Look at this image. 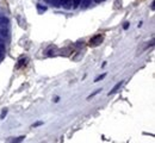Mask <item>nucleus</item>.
<instances>
[{
    "mask_svg": "<svg viewBox=\"0 0 155 143\" xmlns=\"http://www.w3.org/2000/svg\"><path fill=\"white\" fill-rule=\"evenodd\" d=\"M103 40H104V37H103L102 35H97V36L93 37V38H91L89 43H91V45H99V44L103 42Z\"/></svg>",
    "mask_w": 155,
    "mask_h": 143,
    "instance_id": "nucleus-1",
    "label": "nucleus"
},
{
    "mask_svg": "<svg viewBox=\"0 0 155 143\" xmlns=\"http://www.w3.org/2000/svg\"><path fill=\"white\" fill-rule=\"evenodd\" d=\"M61 7H63L65 10H73V0H62Z\"/></svg>",
    "mask_w": 155,
    "mask_h": 143,
    "instance_id": "nucleus-2",
    "label": "nucleus"
},
{
    "mask_svg": "<svg viewBox=\"0 0 155 143\" xmlns=\"http://www.w3.org/2000/svg\"><path fill=\"white\" fill-rule=\"evenodd\" d=\"M25 139V136H19V137H13V138H9L7 143H22Z\"/></svg>",
    "mask_w": 155,
    "mask_h": 143,
    "instance_id": "nucleus-3",
    "label": "nucleus"
},
{
    "mask_svg": "<svg viewBox=\"0 0 155 143\" xmlns=\"http://www.w3.org/2000/svg\"><path fill=\"white\" fill-rule=\"evenodd\" d=\"M9 25V18L5 16H0V27Z\"/></svg>",
    "mask_w": 155,
    "mask_h": 143,
    "instance_id": "nucleus-4",
    "label": "nucleus"
},
{
    "mask_svg": "<svg viewBox=\"0 0 155 143\" xmlns=\"http://www.w3.org/2000/svg\"><path fill=\"white\" fill-rule=\"evenodd\" d=\"M122 85H123V82H122V81H120V82H118V83L115 86V87H113V88H112V90L109 92V96H112V94H115V93H116V92H117V91H118V90L122 87Z\"/></svg>",
    "mask_w": 155,
    "mask_h": 143,
    "instance_id": "nucleus-5",
    "label": "nucleus"
},
{
    "mask_svg": "<svg viewBox=\"0 0 155 143\" xmlns=\"http://www.w3.org/2000/svg\"><path fill=\"white\" fill-rule=\"evenodd\" d=\"M7 35H9L7 26H1V27H0V36H1V37H6Z\"/></svg>",
    "mask_w": 155,
    "mask_h": 143,
    "instance_id": "nucleus-6",
    "label": "nucleus"
},
{
    "mask_svg": "<svg viewBox=\"0 0 155 143\" xmlns=\"http://www.w3.org/2000/svg\"><path fill=\"white\" fill-rule=\"evenodd\" d=\"M61 1H62V0H47V3H48L49 5H53V6H55V7L61 6Z\"/></svg>",
    "mask_w": 155,
    "mask_h": 143,
    "instance_id": "nucleus-7",
    "label": "nucleus"
},
{
    "mask_svg": "<svg viewBox=\"0 0 155 143\" xmlns=\"http://www.w3.org/2000/svg\"><path fill=\"white\" fill-rule=\"evenodd\" d=\"M91 5V0H81L80 3V7L84 10V9H87L88 6Z\"/></svg>",
    "mask_w": 155,
    "mask_h": 143,
    "instance_id": "nucleus-8",
    "label": "nucleus"
},
{
    "mask_svg": "<svg viewBox=\"0 0 155 143\" xmlns=\"http://www.w3.org/2000/svg\"><path fill=\"white\" fill-rule=\"evenodd\" d=\"M80 3H81V0H73V9H76L80 6Z\"/></svg>",
    "mask_w": 155,
    "mask_h": 143,
    "instance_id": "nucleus-9",
    "label": "nucleus"
},
{
    "mask_svg": "<svg viewBox=\"0 0 155 143\" xmlns=\"http://www.w3.org/2000/svg\"><path fill=\"white\" fill-rule=\"evenodd\" d=\"M6 113H7V109H3V112H1V119H4V118H5Z\"/></svg>",
    "mask_w": 155,
    "mask_h": 143,
    "instance_id": "nucleus-10",
    "label": "nucleus"
},
{
    "mask_svg": "<svg viewBox=\"0 0 155 143\" xmlns=\"http://www.w3.org/2000/svg\"><path fill=\"white\" fill-rule=\"evenodd\" d=\"M37 7L40 9V12H45V11H47V7H45V6H41V5H38Z\"/></svg>",
    "mask_w": 155,
    "mask_h": 143,
    "instance_id": "nucleus-11",
    "label": "nucleus"
},
{
    "mask_svg": "<svg viewBox=\"0 0 155 143\" xmlns=\"http://www.w3.org/2000/svg\"><path fill=\"white\" fill-rule=\"evenodd\" d=\"M0 52H1V54L5 52V45L3 43H0Z\"/></svg>",
    "mask_w": 155,
    "mask_h": 143,
    "instance_id": "nucleus-12",
    "label": "nucleus"
},
{
    "mask_svg": "<svg viewBox=\"0 0 155 143\" xmlns=\"http://www.w3.org/2000/svg\"><path fill=\"white\" fill-rule=\"evenodd\" d=\"M105 76H106V74H103V75H99V76H98V78L96 79V82H97V81H100V80H103V79H104Z\"/></svg>",
    "mask_w": 155,
    "mask_h": 143,
    "instance_id": "nucleus-13",
    "label": "nucleus"
},
{
    "mask_svg": "<svg viewBox=\"0 0 155 143\" xmlns=\"http://www.w3.org/2000/svg\"><path fill=\"white\" fill-rule=\"evenodd\" d=\"M99 92H100V90H98V91H96L94 93H92V94L89 96V98H91V97H93V96H96V94H97V93H99Z\"/></svg>",
    "mask_w": 155,
    "mask_h": 143,
    "instance_id": "nucleus-14",
    "label": "nucleus"
},
{
    "mask_svg": "<svg viewBox=\"0 0 155 143\" xmlns=\"http://www.w3.org/2000/svg\"><path fill=\"white\" fill-rule=\"evenodd\" d=\"M40 125H42V122H37L34 124V126H40Z\"/></svg>",
    "mask_w": 155,
    "mask_h": 143,
    "instance_id": "nucleus-15",
    "label": "nucleus"
},
{
    "mask_svg": "<svg viewBox=\"0 0 155 143\" xmlns=\"http://www.w3.org/2000/svg\"><path fill=\"white\" fill-rule=\"evenodd\" d=\"M3 59H4V54H1V52H0V62L3 61Z\"/></svg>",
    "mask_w": 155,
    "mask_h": 143,
    "instance_id": "nucleus-16",
    "label": "nucleus"
},
{
    "mask_svg": "<svg viewBox=\"0 0 155 143\" xmlns=\"http://www.w3.org/2000/svg\"><path fill=\"white\" fill-rule=\"evenodd\" d=\"M129 26V23H124V29H128Z\"/></svg>",
    "mask_w": 155,
    "mask_h": 143,
    "instance_id": "nucleus-17",
    "label": "nucleus"
},
{
    "mask_svg": "<svg viewBox=\"0 0 155 143\" xmlns=\"http://www.w3.org/2000/svg\"><path fill=\"white\" fill-rule=\"evenodd\" d=\"M94 1H96V3H98V4H99V3H103V1H105V0H94Z\"/></svg>",
    "mask_w": 155,
    "mask_h": 143,
    "instance_id": "nucleus-18",
    "label": "nucleus"
},
{
    "mask_svg": "<svg viewBox=\"0 0 155 143\" xmlns=\"http://www.w3.org/2000/svg\"><path fill=\"white\" fill-rule=\"evenodd\" d=\"M1 41H3V37H1V36H0V43H1Z\"/></svg>",
    "mask_w": 155,
    "mask_h": 143,
    "instance_id": "nucleus-19",
    "label": "nucleus"
}]
</instances>
